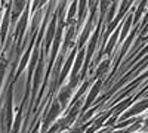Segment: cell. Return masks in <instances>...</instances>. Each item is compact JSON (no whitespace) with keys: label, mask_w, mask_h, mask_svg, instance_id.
Segmentation results:
<instances>
[{"label":"cell","mask_w":148,"mask_h":133,"mask_svg":"<svg viewBox=\"0 0 148 133\" xmlns=\"http://www.w3.org/2000/svg\"><path fill=\"white\" fill-rule=\"evenodd\" d=\"M145 24H148V10L145 12V18H144V21L141 22V25H145Z\"/></svg>","instance_id":"cell-12"},{"label":"cell","mask_w":148,"mask_h":133,"mask_svg":"<svg viewBox=\"0 0 148 133\" xmlns=\"http://www.w3.org/2000/svg\"><path fill=\"white\" fill-rule=\"evenodd\" d=\"M147 6H148V3H147V2H141V3H138V9H136V12L133 14V21H132L133 27H139V18H141L142 12L145 10V8H147Z\"/></svg>","instance_id":"cell-10"},{"label":"cell","mask_w":148,"mask_h":133,"mask_svg":"<svg viewBox=\"0 0 148 133\" xmlns=\"http://www.w3.org/2000/svg\"><path fill=\"white\" fill-rule=\"evenodd\" d=\"M8 62H9V59H8V58L3 55V56H2V59H0V92H2V86H3V81H5Z\"/></svg>","instance_id":"cell-11"},{"label":"cell","mask_w":148,"mask_h":133,"mask_svg":"<svg viewBox=\"0 0 148 133\" xmlns=\"http://www.w3.org/2000/svg\"><path fill=\"white\" fill-rule=\"evenodd\" d=\"M9 86L6 89L5 93V99L2 104V110H0V130L2 133H9L14 124V118H15V113H14V84L12 81L8 83Z\"/></svg>","instance_id":"cell-1"},{"label":"cell","mask_w":148,"mask_h":133,"mask_svg":"<svg viewBox=\"0 0 148 133\" xmlns=\"http://www.w3.org/2000/svg\"><path fill=\"white\" fill-rule=\"evenodd\" d=\"M3 6H5L3 3H0V12H2V8H3Z\"/></svg>","instance_id":"cell-13"},{"label":"cell","mask_w":148,"mask_h":133,"mask_svg":"<svg viewBox=\"0 0 148 133\" xmlns=\"http://www.w3.org/2000/svg\"><path fill=\"white\" fill-rule=\"evenodd\" d=\"M147 110H148V98H144V99L138 101L136 104H133L130 108H127V110L119 117V121L123 123V121H126V120H129V118H136L139 114L145 113Z\"/></svg>","instance_id":"cell-4"},{"label":"cell","mask_w":148,"mask_h":133,"mask_svg":"<svg viewBox=\"0 0 148 133\" xmlns=\"http://www.w3.org/2000/svg\"><path fill=\"white\" fill-rule=\"evenodd\" d=\"M62 113H64V110H62V106H61V104L58 102L56 98H53L52 102L49 104V106L45 110V115L40 120V133H46L49 130V127H51L56 120L61 118V114Z\"/></svg>","instance_id":"cell-2"},{"label":"cell","mask_w":148,"mask_h":133,"mask_svg":"<svg viewBox=\"0 0 148 133\" xmlns=\"http://www.w3.org/2000/svg\"><path fill=\"white\" fill-rule=\"evenodd\" d=\"M28 3L25 2H12L10 3V15H12V21H10V25H16V22L21 18V14H24V10L27 9Z\"/></svg>","instance_id":"cell-8"},{"label":"cell","mask_w":148,"mask_h":133,"mask_svg":"<svg viewBox=\"0 0 148 133\" xmlns=\"http://www.w3.org/2000/svg\"><path fill=\"white\" fill-rule=\"evenodd\" d=\"M73 96H74V89H71L68 84H62V86L59 87V92L56 93L55 98L58 99V102L62 106V110L65 111L70 105V102H71V99H73Z\"/></svg>","instance_id":"cell-6"},{"label":"cell","mask_w":148,"mask_h":133,"mask_svg":"<svg viewBox=\"0 0 148 133\" xmlns=\"http://www.w3.org/2000/svg\"><path fill=\"white\" fill-rule=\"evenodd\" d=\"M102 83H104V80L102 78H99V80H96L95 81V84H92V87H90V92L88 93V98L84 99V102H83V108H82V115L86 113V111H89V108H90V105L95 102V99H96V96L99 95V92H101V89H102Z\"/></svg>","instance_id":"cell-5"},{"label":"cell","mask_w":148,"mask_h":133,"mask_svg":"<svg viewBox=\"0 0 148 133\" xmlns=\"http://www.w3.org/2000/svg\"><path fill=\"white\" fill-rule=\"evenodd\" d=\"M77 19H76V30L77 33L82 30V25H83V22L86 19V12H88V3L86 2H79V6H77Z\"/></svg>","instance_id":"cell-9"},{"label":"cell","mask_w":148,"mask_h":133,"mask_svg":"<svg viewBox=\"0 0 148 133\" xmlns=\"http://www.w3.org/2000/svg\"><path fill=\"white\" fill-rule=\"evenodd\" d=\"M10 3H5V16H3V21H2V27H0V47L5 44V40H6V35H8V31H9V27H10Z\"/></svg>","instance_id":"cell-7"},{"label":"cell","mask_w":148,"mask_h":133,"mask_svg":"<svg viewBox=\"0 0 148 133\" xmlns=\"http://www.w3.org/2000/svg\"><path fill=\"white\" fill-rule=\"evenodd\" d=\"M56 25H58V14L55 12L52 19L49 21L47 24V28L45 31V35H43V47L42 50L45 53H49L51 52V46H52V42L55 39V34H56Z\"/></svg>","instance_id":"cell-3"}]
</instances>
